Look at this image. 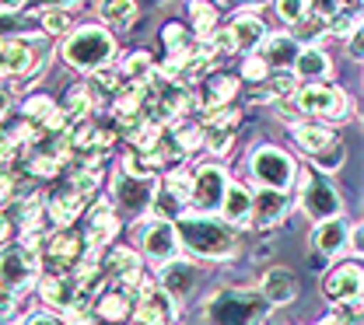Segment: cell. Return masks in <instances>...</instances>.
<instances>
[{"mask_svg":"<svg viewBox=\"0 0 364 325\" xmlns=\"http://www.w3.org/2000/svg\"><path fill=\"white\" fill-rule=\"evenodd\" d=\"M179 245L203 259H228L235 252V231L225 221H214L210 214H182L176 221Z\"/></svg>","mask_w":364,"mask_h":325,"instance_id":"cell-1","label":"cell"},{"mask_svg":"<svg viewBox=\"0 0 364 325\" xmlns=\"http://www.w3.org/2000/svg\"><path fill=\"white\" fill-rule=\"evenodd\" d=\"M112 53H116V39L105 32V28H95V25H85V28H77L70 39H67V46H63V60L70 63V67H77V70H98V67H105L109 60H112Z\"/></svg>","mask_w":364,"mask_h":325,"instance_id":"cell-2","label":"cell"},{"mask_svg":"<svg viewBox=\"0 0 364 325\" xmlns=\"http://www.w3.org/2000/svg\"><path fill=\"white\" fill-rule=\"evenodd\" d=\"M210 325H263L267 322V297L245 294V290H225L207 308Z\"/></svg>","mask_w":364,"mask_h":325,"instance_id":"cell-3","label":"cell"},{"mask_svg":"<svg viewBox=\"0 0 364 325\" xmlns=\"http://www.w3.org/2000/svg\"><path fill=\"white\" fill-rule=\"evenodd\" d=\"M39 277V255L32 248H0V287L11 294L28 290Z\"/></svg>","mask_w":364,"mask_h":325,"instance_id":"cell-4","label":"cell"},{"mask_svg":"<svg viewBox=\"0 0 364 325\" xmlns=\"http://www.w3.org/2000/svg\"><path fill=\"white\" fill-rule=\"evenodd\" d=\"M225 189H228V175L218 165H207V168H200L189 179V199L186 203H193L196 214H214V210H221Z\"/></svg>","mask_w":364,"mask_h":325,"instance_id":"cell-5","label":"cell"},{"mask_svg":"<svg viewBox=\"0 0 364 325\" xmlns=\"http://www.w3.org/2000/svg\"><path fill=\"white\" fill-rule=\"evenodd\" d=\"M134 322L130 325H172L176 322V304H172V294H165L161 287H134Z\"/></svg>","mask_w":364,"mask_h":325,"instance_id":"cell-6","label":"cell"},{"mask_svg":"<svg viewBox=\"0 0 364 325\" xmlns=\"http://www.w3.org/2000/svg\"><path fill=\"white\" fill-rule=\"evenodd\" d=\"M249 165H252V175L267 189H287L294 182V161L280 147H259Z\"/></svg>","mask_w":364,"mask_h":325,"instance_id":"cell-7","label":"cell"},{"mask_svg":"<svg viewBox=\"0 0 364 325\" xmlns=\"http://www.w3.org/2000/svg\"><path fill=\"white\" fill-rule=\"evenodd\" d=\"M298 109L309 116H322V119H340L347 112V98L340 88H326V84H309L298 92Z\"/></svg>","mask_w":364,"mask_h":325,"instance_id":"cell-8","label":"cell"},{"mask_svg":"<svg viewBox=\"0 0 364 325\" xmlns=\"http://www.w3.org/2000/svg\"><path fill=\"white\" fill-rule=\"evenodd\" d=\"M112 196L123 210L130 214H144L154 199V182L144 179V175H130V172H119L116 182H112Z\"/></svg>","mask_w":364,"mask_h":325,"instance_id":"cell-9","label":"cell"},{"mask_svg":"<svg viewBox=\"0 0 364 325\" xmlns=\"http://www.w3.org/2000/svg\"><path fill=\"white\" fill-rule=\"evenodd\" d=\"M301 203H305V214L316 217V221H329V217H340V192L329 186V182H318V179H305L301 182Z\"/></svg>","mask_w":364,"mask_h":325,"instance_id":"cell-10","label":"cell"},{"mask_svg":"<svg viewBox=\"0 0 364 325\" xmlns=\"http://www.w3.org/2000/svg\"><path fill=\"white\" fill-rule=\"evenodd\" d=\"M43 297L49 304H56L60 312H70V308H85V304H88L91 290L77 277L60 273V277H49L43 283Z\"/></svg>","mask_w":364,"mask_h":325,"instance_id":"cell-11","label":"cell"},{"mask_svg":"<svg viewBox=\"0 0 364 325\" xmlns=\"http://www.w3.org/2000/svg\"><path fill=\"white\" fill-rule=\"evenodd\" d=\"M81 248H85V241H81V234L74 231H53L43 238V255L49 266H56V270H70L77 259H81Z\"/></svg>","mask_w":364,"mask_h":325,"instance_id":"cell-12","label":"cell"},{"mask_svg":"<svg viewBox=\"0 0 364 325\" xmlns=\"http://www.w3.org/2000/svg\"><path fill=\"white\" fill-rule=\"evenodd\" d=\"M140 245H144V255L158 259V263H168L179 255V234L172 221H154L147 231L140 234Z\"/></svg>","mask_w":364,"mask_h":325,"instance_id":"cell-13","label":"cell"},{"mask_svg":"<svg viewBox=\"0 0 364 325\" xmlns=\"http://www.w3.org/2000/svg\"><path fill=\"white\" fill-rule=\"evenodd\" d=\"M361 270L354 266V263H347V266H336L329 280H326V297L329 301H336V304H343V301H354V297H361Z\"/></svg>","mask_w":364,"mask_h":325,"instance_id":"cell-14","label":"cell"},{"mask_svg":"<svg viewBox=\"0 0 364 325\" xmlns=\"http://www.w3.org/2000/svg\"><path fill=\"white\" fill-rule=\"evenodd\" d=\"M228 39H231V49H238V53H252V49L267 39V25H263L259 18H252V14H242V18L231 21Z\"/></svg>","mask_w":364,"mask_h":325,"instance_id":"cell-15","label":"cell"},{"mask_svg":"<svg viewBox=\"0 0 364 325\" xmlns=\"http://www.w3.org/2000/svg\"><path fill=\"white\" fill-rule=\"evenodd\" d=\"M284 214H287V196H284V189H263L259 196H252V214H249V217H256V224L270 228Z\"/></svg>","mask_w":364,"mask_h":325,"instance_id":"cell-16","label":"cell"},{"mask_svg":"<svg viewBox=\"0 0 364 325\" xmlns=\"http://www.w3.org/2000/svg\"><path fill=\"white\" fill-rule=\"evenodd\" d=\"M193 283H196V270H193L189 263H182L179 255L161 266V290H165V294L186 297V294L193 290Z\"/></svg>","mask_w":364,"mask_h":325,"instance_id":"cell-17","label":"cell"},{"mask_svg":"<svg viewBox=\"0 0 364 325\" xmlns=\"http://www.w3.org/2000/svg\"><path fill=\"white\" fill-rule=\"evenodd\" d=\"M119 231V221H116V214H112V206H95V214H91L88 228H85V241H88L91 248H102L105 241H112Z\"/></svg>","mask_w":364,"mask_h":325,"instance_id":"cell-18","label":"cell"},{"mask_svg":"<svg viewBox=\"0 0 364 325\" xmlns=\"http://www.w3.org/2000/svg\"><path fill=\"white\" fill-rule=\"evenodd\" d=\"M347 234H350V228L340 221V217H329V221H322L316 228V248L322 252V255H340L343 248H347Z\"/></svg>","mask_w":364,"mask_h":325,"instance_id":"cell-19","label":"cell"},{"mask_svg":"<svg viewBox=\"0 0 364 325\" xmlns=\"http://www.w3.org/2000/svg\"><path fill=\"white\" fill-rule=\"evenodd\" d=\"M134 287H116V290L102 294V301H98V315L109 319V322H123V319H130V312H134Z\"/></svg>","mask_w":364,"mask_h":325,"instance_id":"cell-20","label":"cell"},{"mask_svg":"<svg viewBox=\"0 0 364 325\" xmlns=\"http://www.w3.org/2000/svg\"><path fill=\"white\" fill-rule=\"evenodd\" d=\"M85 203H88V196H81V192L67 189V192H60V196H53V199H49V221H53L56 228H67V224L85 210Z\"/></svg>","mask_w":364,"mask_h":325,"instance_id":"cell-21","label":"cell"},{"mask_svg":"<svg viewBox=\"0 0 364 325\" xmlns=\"http://www.w3.org/2000/svg\"><path fill=\"white\" fill-rule=\"evenodd\" d=\"M263 297L273 301V304H287L298 297V283H294V273L291 270H270L267 280H263Z\"/></svg>","mask_w":364,"mask_h":325,"instance_id":"cell-22","label":"cell"},{"mask_svg":"<svg viewBox=\"0 0 364 325\" xmlns=\"http://www.w3.org/2000/svg\"><path fill=\"white\" fill-rule=\"evenodd\" d=\"M105 273L112 280H119V283H127V287H134L136 280H140V259H136L130 248H116L105 259Z\"/></svg>","mask_w":364,"mask_h":325,"instance_id":"cell-23","label":"cell"},{"mask_svg":"<svg viewBox=\"0 0 364 325\" xmlns=\"http://www.w3.org/2000/svg\"><path fill=\"white\" fill-rule=\"evenodd\" d=\"M329 60H326V53H318V49H298V56H294V74L298 77H305V81H322V77H329Z\"/></svg>","mask_w":364,"mask_h":325,"instance_id":"cell-24","label":"cell"},{"mask_svg":"<svg viewBox=\"0 0 364 325\" xmlns=\"http://www.w3.org/2000/svg\"><path fill=\"white\" fill-rule=\"evenodd\" d=\"M221 210H225L228 224H242V221H249V214H252V196L242 186H228L225 199H221Z\"/></svg>","mask_w":364,"mask_h":325,"instance_id":"cell-25","label":"cell"},{"mask_svg":"<svg viewBox=\"0 0 364 325\" xmlns=\"http://www.w3.org/2000/svg\"><path fill=\"white\" fill-rule=\"evenodd\" d=\"M32 63V49L25 43H0V74H25Z\"/></svg>","mask_w":364,"mask_h":325,"instance_id":"cell-26","label":"cell"},{"mask_svg":"<svg viewBox=\"0 0 364 325\" xmlns=\"http://www.w3.org/2000/svg\"><path fill=\"white\" fill-rule=\"evenodd\" d=\"M294 140H298V147H301V150H309V154H322V150L333 143V133H329L326 126H294Z\"/></svg>","mask_w":364,"mask_h":325,"instance_id":"cell-27","label":"cell"},{"mask_svg":"<svg viewBox=\"0 0 364 325\" xmlns=\"http://www.w3.org/2000/svg\"><path fill=\"white\" fill-rule=\"evenodd\" d=\"M294 56H298L294 35H277L267 43V63H273V67H287V63H294Z\"/></svg>","mask_w":364,"mask_h":325,"instance_id":"cell-28","label":"cell"},{"mask_svg":"<svg viewBox=\"0 0 364 325\" xmlns=\"http://www.w3.org/2000/svg\"><path fill=\"white\" fill-rule=\"evenodd\" d=\"M63 119L67 123H81V119H88V112H91V94L85 92V88H70L67 92V101H63Z\"/></svg>","mask_w":364,"mask_h":325,"instance_id":"cell-29","label":"cell"},{"mask_svg":"<svg viewBox=\"0 0 364 325\" xmlns=\"http://www.w3.org/2000/svg\"><path fill=\"white\" fill-rule=\"evenodd\" d=\"M189 18H193V28H196V35H210L214 32V25H218V11L207 4V0H193L189 4Z\"/></svg>","mask_w":364,"mask_h":325,"instance_id":"cell-30","label":"cell"},{"mask_svg":"<svg viewBox=\"0 0 364 325\" xmlns=\"http://www.w3.org/2000/svg\"><path fill=\"white\" fill-rule=\"evenodd\" d=\"M102 18L112 25H130L136 18V4L134 0H105L102 4Z\"/></svg>","mask_w":364,"mask_h":325,"instance_id":"cell-31","label":"cell"},{"mask_svg":"<svg viewBox=\"0 0 364 325\" xmlns=\"http://www.w3.org/2000/svg\"><path fill=\"white\" fill-rule=\"evenodd\" d=\"M235 77H214L210 84H207V92H203V105L207 109H218V105H225L228 98L235 94Z\"/></svg>","mask_w":364,"mask_h":325,"instance_id":"cell-32","label":"cell"},{"mask_svg":"<svg viewBox=\"0 0 364 325\" xmlns=\"http://www.w3.org/2000/svg\"><path fill=\"white\" fill-rule=\"evenodd\" d=\"M358 25H361L358 11H354V7H340V11L326 21V32H333V35H350V32H358Z\"/></svg>","mask_w":364,"mask_h":325,"instance_id":"cell-33","label":"cell"},{"mask_svg":"<svg viewBox=\"0 0 364 325\" xmlns=\"http://www.w3.org/2000/svg\"><path fill=\"white\" fill-rule=\"evenodd\" d=\"M127 77H130L134 84H147V81L154 77V63H151L147 53H134V56L127 60Z\"/></svg>","mask_w":364,"mask_h":325,"instance_id":"cell-34","label":"cell"},{"mask_svg":"<svg viewBox=\"0 0 364 325\" xmlns=\"http://www.w3.org/2000/svg\"><path fill=\"white\" fill-rule=\"evenodd\" d=\"M43 28L49 35H67L70 32V14L63 7H49V11H43Z\"/></svg>","mask_w":364,"mask_h":325,"instance_id":"cell-35","label":"cell"},{"mask_svg":"<svg viewBox=\"0 0 364 325\" xmlns=\"http://www.w3.org/2000/svg\"><path fill=\"white\" fill-rule=\"evenodd\" d=\"M277 14H280V21H301L305 14H309V0H277Z\"/></svg>","mask_w":364,"mask_h":325,"instance_id":"cell-36","label":"cell"},{"mask_svg":"<svg viewBox=\"0 0 364 325\" xmlns=\"http://www.w3.org/2000/svg\"><path fill=\"white\" fill-rule=\"evenodd\" d=\"M165 46L172 49V53H186V49L193 46V39H189V32L182 25H168L165 28Z\"/></svg>","mask_w":364,"mask_h":325,"instance_id":"cell-37","label":"cell"},{"mask_svg":"<svg viewBox=\"0 0 364 325\" xmlns=\"http://www.w3.org/2000/svg\"><path fill=\"white\" fill-rule=\"evenodd\" d=\"M340 7H343L340 0H309V11H312L316 18H322V21H329Z\"/></svg>","mask_w":364,"mask_h":325,"instance_id":"cell-38","label":"cell"},{"mask_svg":"<svg viewBox=\"0 0 364 325\" xmlns=\"http://www.w3.org/2000/svg\"><path fill=\"white\" fill-rule=\"evenodd\" d=\"M267 88H270L267 94H273V98L287 94L291 88H294V74H287V70H284V74H277V77H270V81H267Z\"/></svg>","mask_w":364,"mask_h":325,"instance_id":"cell-39","label":"cell"},{"mask_svg":"<svg viewBox=\"0 0 364 325\" xmlns=\"http://www.w3.org/2000/svg\"><path fill=\"white\" fill-rule=\"evenodd\" d=\"M165 189H168V196H176L179 203H186L189 199V175H172Z\"/></svg>","mask_w":364,"mask_h":325,"instance_id":"cell-40","label":"cell"},{"mask_svg":"<svg viewBox=\"0 0 364 325\" xmlns=\"http://www.w3.org/2000/svg\"><path fill=\"white\" fill-rule=\"evenodd\" d=\"M242 74H245L249 81H263V77H267V60H256V56L245 60V63H242Z\"/></svg>","mask_w":364,"mask_h":325,"instance_id":"cell-41","label":"cell"},{"mask_svg":"<svg viewBox=\"0 0 364 325\" xmlns=\"http://www.w3.org/2000/svg\"><path fill=\"white\" fill-rule=\"evenodd\" d=\"M21 28H25L21 18H14V14H0V39H7V35H14V32H21Z\"/></svg>","mask_w":364,"mask_h":325,"instance_id":"cell-42","label":"cell"},{"mask_svg":"<svg viewBox=\"0 0 364 325\" xmlns=\"http://www.w3.org/2000/svg\"><path fill=\"white\" fill-rule=\"evenodd\" d=\"M11 315H14V294L0 287V322H7Z\"/></svg>","mask_w":364,"mask_h":325,"instance_id":"cell-43","label":"cell"},{"mask_svg":"<svg viewBox=\"0 0 364 325\" xmlns=\"http://www.w3.org/2000/svg\"><path fill=\"white\" fill-rule=\"evenodd\" d=\"M7 199H11V179H7V175H0V206H4Z\"/></svg>","mask_w":364,"mask_h":325,"instance_id":"cell-44","label":"cell"},{"mask_svg":"<svg viewBox=\"0 0 364 325\" xmlns=\"http://www.w3.org/2000/svg\"><path fill=\"white\" fill-rule=\"evenodd\" d=\"M25 325H63V322H56V319H49V315H36V319H28Z\"/></svg>","mask_w":364,"mask_h":325,"instance_id":"cell-45","label":"cell"},{"mask_svg":"<svg viewBox=\"0 0 364 325\" xmlns=\"http://www.w3.org/2000/svg\"><path fill=\"white\" fill-rule=\"evenodd\" d=\"M7 231H11V217H7V214L0 210V241L7 238Z\"/></svg>","mask_w":364,"mask_h":325,"instance_id":"cell-46","label":"cell"},{"mask_svg":"<svg viewBox=\"0 0 364 325\" xmlns=\"http://www.w3.org/2000/svg\"><path fill=\"white\" fill-rule=\"evenodd\" d=\"M36 4H46V7H67V4H74V0H36Z\"/></svg>","mask_w":364,"mask_h":325,"instance_id":"cell-47","label":"cell"},{"mask_svg":"<svg viewBox=\"0 0 364 325\" xmlns=\"http://www.w3.org/2000/svg\"><path fill=\"white\" fill-rule=\"evenodd\" d=\"M7 105H11V98H7V92H0V116L7 112Z\"/></svg>","mask_w":364,"mask_h":325,"instance_id":"cell-48","label":"cell"},{"mask_svg":"<svg viewBox=\"0 0 364 325\" xmlns=\"http://www.w3.org/2000/svg\"><path fill=\"white\" fill-rule=\"evenodd\" d=\"M18 4H21V0H0V7H7V11H11V7H18Z\"/></svg>","mask_w":364,"mask_h":325,"instance_id":"cell-49","label":"cell"},{"mask_svg":"<svg viewBox=\"0 0 364 325\" xmlns=\"http://www.w3.org/2000/svg\"><path fill=\"white\" fill-rule=\"evenodd\" d=\"M242 4H249V7H263L267 0H242Z\"/></svg>","mask_w":364,"mask_h":325,"instance_id":"cell-50","label":"cell"}]
</instances>
